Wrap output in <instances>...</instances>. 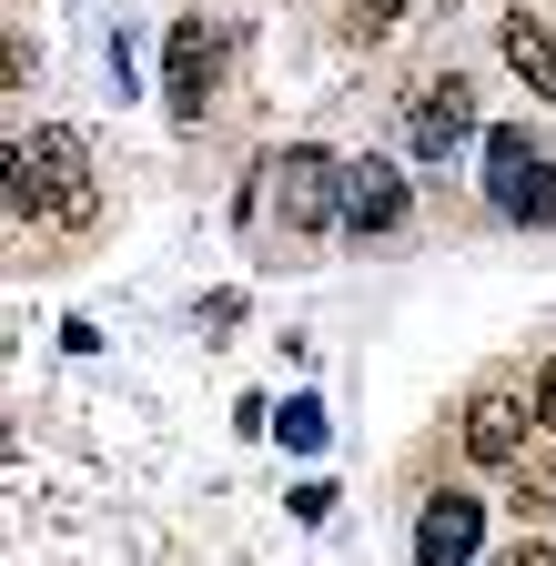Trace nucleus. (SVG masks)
Masks as SVG:
<instances>
[{
    "mask_svg": "<svg viewBox=\"0 0 556 566\" xmlns=\"http://www.w3.org/2000/svg\"><path fill=\"white\" fill-rule=\"evenodd\" d=\"M213 71H223L213 41L182 21V31H172V82H162V92H172V122H202V102H213Z\"/></svg>",
    "mask_w": 556,
    "mask_h": 566,
    "instance_id": "6e6552de",
    "label": "nucleus"
},
{
    "mask_svg": "<svg viewBox=\"0 0 556 566\" xmlns=\"http://www.w3.org/2000/svg\"><path fill=\"white\" fill-rule=\"evenodd\" d=\"M344 11H355V31H395V21H405V0H344Z\"/></svg>",
    "mask_w": 556,
    "mask_h": 566,
    "instance_id": "9b49d317",
    "label": "nucleus"
},
{
    "mask_svg": "<svg viewBox=\"0 0 556 566\" xmlns=\"http://www.w3.org/2000/svg\"><path fill=\"white\" fill-rule=\"evenodd\" d=\"M284 446H324V405H314V395L284 405Z\"/></svg>",
    "mask_w": 556,
    "mask_h": 566,
    "instance_id": "9d476101",
    "label": "nucleus"
},
{
    "mask_svg": "<svg viewBox=\"0 0 556 566\" xmlns=\"http://www.w3.org/2000/svg\"><path fill=\"white\" fill-rule=\"evenodd\" d=\"M536 424H546V436H556V365L536 375Z\"/></svg>",
    "mask_w": 556,
    "mask_h": 566,
    "instance_id": "f8f14e48",
    "label": "nucleus"
},
{
    "mask_svg": "<svg viewBox=\"0 0 556 566\" xmlns=\"http://www.w3.org/2000/svg\"><path fill=\"white\" fill-rule=\"evenodd\" d=\"M405 142H415V153H426V163H445L455 142H485V132H475V92L455 82V71H445V82H415V112H405Z\"/></svg>",
    "mask_w": 556,
    "mask_h": 566,
    "instance_id": "20e7f679",
    "label": "nucleus"
},
{
    "mask_svg": "<svg viewBox=\"0 0 556 566\" xmlns=\"http://www.w3.org/2000/svg\"><path fill=\"white\" fill-rule=\"evenodd\" d=\"M475 495H436V506L426 516H415V556H426V566H455V556H475Z\"/></svg>",
    "mask_w": 556,
    "mask_h": 566,
    "instance_id": "0eeeda50",
    "label": "nucleus"
},
{
    "mask_svg": "<svg viewBox=\"0 0 556 566\" xmlns=\"http://www.w3.org/2000/svg\"><path fill=\"white\" fill-rule=\"evenodd\" d=\"M405 212H415V192H405L395 163H375V153L344 163V233H395Z\"/></svg>",
    "mask_w": 556,
    "mask_h": 566,
    "instance_id": "39448f33",
    "label": "nucleus"
},
{
    "mask_svg": "<svg viewBox=\"0 0 556 566\" xmlns=\"http://www.w3.org/2000/svg\"><path fill=\"white\" fill-rule=\"evenodd\" d=\"M475 153H485V202H496L506 223H546V212H556V163L536 153L516 122H506V132H485Z\"/></svg>",
    "mask_w": 556,
    "mask_h": 566,
    "instance_id": "f03ea898",
    "label": "nucleus"
},
{
    "mask_svg": "<svg viewBox=\"0 0 556 566\" xmlns=\"http://www.w3.org/2000/svg\"><path fill=\"white\" fill-rule=\"evenodd\" d=\"M92 142L72 122H41L21 153H11V212L21 223H92Z\"/></svg>",
    "mask_w": 556,
    "mask_h": 566,
    "instance_id": "f257e3e1",
    "label": "nucleus"
},
{
    "mask_svg": "<svg viewBox=\"0 0 556 566\" xmlns=\"http://www.w3.org/2000/svg\"><path fill=\"white\" fill-rule=\"evenodd\" d=\"M465 455L475 465H516L526 455V405L516 395H475L465 405Z\"/></svg>",
    "mask_w": 556,
    "mask_h": 566,
    "instance_id": "423d86ee",
    "label": "nucleus"
},
{
    "mask_svg": "<svg viewBox=\"0 0 556 566\" xmlns=\"http://www.w3.org/2000/svg\"><path fill=\"white\" fill-rule=\"evenodd\" d=\"M273 212H284L294 233H324V223H344V163L324 153V142H294V153L273 163Z\"/></svg>",
    "mask_w": 556,
    "mask_h": 566,
    "instance_id": "7ed1b4c3",
    "label": "nucleus"
},
{
    "mask_svg": "<svg viewBox=\"0 0 556 566\" xmlns=\"http://www.w3.org/2000/svg\"><path fill=\"white\" fill-rule=\"evenodd\" d=\"M496 51H506V71H516L536 102H556V41H546V21H536V11H516V21L496 31Z\"/></svg>",
    "mask_w": 556,
    "mask_h": 566,
    "instance_id": "1a4fd4ad",
    "label": "nucleus"
}]
</instances>
